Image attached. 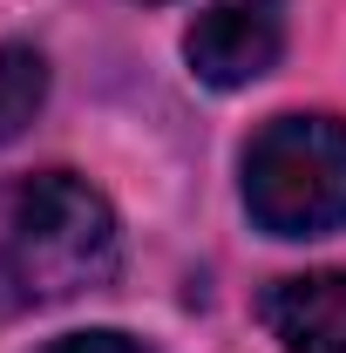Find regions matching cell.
Masks as SVG:
<instances>
[{
  "instance_id": "obj_1",
  "label": "cell",
  "mask_w": 346,
  "mask_h": 353,
  "mask_svg": "<svg viewBox=\"0 0 346 353\" xmlns=\"http://www.w3.org/2000/svg\"><path fill=\"white\" fill-rule=\"evenodd\" d=\"M116 265H123L116 211L82 176L41 170L0 190V326L102 292Z\"/></svg>"
},
{
  "instance_id": "obj_2",
  "label": "cell",
  "mask_w": 346,
  "mask_h": 353,
  "mask_svg": "<svg viewBox=\"0 0 346 353\" xmlns=\"http://www.w3.org/2000/svg\"><path fill=\"white\" fill-rule=\"evenodd\" d=\"M238 190L265 238L346 231V123L340 116H272L238 157Z\"/></svg>"
},
{
  "instance_id": "obj_3",
  "label": "cell",
  "mask_w": 346,
  "mask_h": 353,
  "mask_svg": "<svg viewBox=\"0 0 346 353\" xmlns=\"http://www.w3.org/2000/svg\"><path fill=\"white\" fill-rule=\"evenodd\" d=\"M285 54V0H217L190 21L183 61L204 88H252Z\"/></svg>"
},
{
  "instance_id": "obj_4",
  "label": "cell",
  "mask_w": 346,
  "mask_h": 353,
  "mask_svg": "<svg viewBox=\"0 0 346 353\" xmlns=\"http://www.w3.org/2000/svg\"><path fill=\"white\" fill-rule=\"evenodd\" d=\"M258 319L285 353H346V272H299L258 292Z\"/></svg>"
},
{
  "instance_id": "obj_5",
  "label": "cell",
  "mask_w": 346,
  "mask_h": 353,
  "mask_svg": "<svg viewBox=\"0 0 346 353\" xmlns=\"http://www.w3.org/2000/svg\"><path fill=\"white\" fill-rule=\"evenodd\" d=\"M41 102H48V54L28 41H7L0 48V150L14 136H28Z\"/></svg>"
},
{
  "instance_id": "obj_6",
  "label": "cell",
  "mask_w": 346,
  "mask_h": 353,
  "mask_svg": "<svg viewBox=\"0 0 346 353\" xmlns=\"http://www.w3.org/2000/svg\"><path fill=\"white\" fill-rule=\"evenodd\" d=\"M41 353H150L136 333L123 326H88V333H61V340H48Z\"/></svg>"
}]
</instances>
